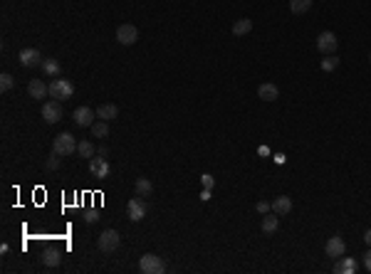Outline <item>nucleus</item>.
Masks as SVG:
<instances>
[{"label": "nucleus", "instance_id": "f3484780", "mask_svg": "<svg viewBox=\"0 0 371 274\" xmlns=\"http://www.w3.org/2000/svg\"><path fill=\"white\" fill-rule=\"evenodd\" d=\"M134 193L139 195V198H151L154 195V183L149 178H136L134 183Z\"/></svg>", "mask_w": 371, "mask_h": 274}, {"label": "nucleus", "instance_id": "c756f323", "mask_svg": "<svg viewBox=\"0 0 371 274\" xmlns=\"http://www.w3.org/2000/svg\"><path fill=\"white\" fill-rule=\"evenodd\" d=\"M200 183H203V188H208V191L215 185V180H213V176H211V173H203V176H200Z\"/></svg>", "mask_w": 371, "mask_h": 274}, {"label": "nucleus", "instance_id": "20e7f679", "mask_svg": "<svg viewBox=\"0 0 371 274\" xmlns=\"http://www.w3.org/2000/svg\"><path fill=\"white\" fill-rule=\"evenodd\" d=\"M139 272L143 274H163L166 272V262L161 260L158 255H143L139 260Z\"/></svg>", "mask_w": 371, "mask_h": 274}, {"label": "nucleus", "instance_id": "1a4fd4ad", "mask_svg": "<svg viewBox=\"0 0 371 274\" xmlns=\"http://www.w3.org/2000/svg\"><path fill=\"white\" fill-rule=\"evenodd\" d=\"M89 171H92L94 178H99V180H107L112 176V165L107 163V158H101V156H97V158L89 161Z\"/></svg>", "mask_w": 371, "mask_h": 274}, {"label": "nucleus", "instance_id": "a211bd4d", "mask_svg": "<svg viewBox=\"0 0 371 274\" xmlns=\"http://www.w3.org/2000/svg\"><path fill=\"white\" fill-rule=\"evenodd\" d=\"M277 230H280V215L275 218L272 213H267V215L262 218V233H265V235H275Z\"/></svg>", "mask_w": 371, "mask_h": 274}, {"label": "nucleus", "instance_id": "393cba45", "mask_svg": "<svg viewBox=\"0 0 371 274\" xmlns=\"http://www.w3.org/2000/svg\"><path fill=\"white\" fill-rule=\"evenodd\" d=\"M43 262L47 267H59V262H62V255H59L57 249H47L43 255Z\"/></svg>", "mask_w": 371, "mask_h": 274}, {"label": "nucleus", "instance_id": "9d476101", "mask_svg": "<svg viewBox=\"0 0 371 274\" xmlns=\"http://www.w3.org/2000/svg\"><path fill=\"white\" fill-rule=\"evenodd\" d=\"M43 119H45L47 123L62 121V104H59L57 99H52V101H45V104H43Z\"/></svg>", "mask_w": 371, "mask_h": 274}, {"label": "nucleus", "instance_id": "ddd939ff", "mask_svg": "<svg viewBox=\"0 0 371 274\" xmlns=\"http://www.w3.org/2000/svg\"><path fill=\"white\" fill-rule=\"evenodd\" d=\"M272 213L275 215H290L292 213V198H287V195H277V198H272Z\"/></svg>", "mask_w": 371, "mask_h": 274}, {"label": "nucleus", "instance_id": "6ab92c4d", "mask_svg": "<svg viewBox=\"0 0 371 274\" xmlns=\"http://www.w3.org/2000/svg\"><path fill=\"white\" fill-rule=\"evenodd\" d=\"M248 32H253V20L240 17V20L233 23V35H235V37H243V35H248Z\"/></svg>", "mask_w": 371, "mask_h": 274}, {"label": "nucleus", "instance_id": "6e6552de", "mask_svg": "<svg viewBox=\"0 0 371 274\" xmlns=\"http://www.w3.org/2000/svg\"><path fill=\"white\" fill-rule=\"evenodd\" d=\"M324 252H327V257H332V260H342L344 252H346V242H344L342 235L329 237L327 245H324Z\"/></svg>", "mask_w": 371, "mask_h": 274}, {"label": "nucleus", "instance_id": "72a5a7b5", "mask_svg": "<svg viewBox=\"0 0 371 274\" xmlns=\"http://www.w3.org/2000/svg\"><path fill=\"white\" fill-rule=\"evenodd\" d=\"M211 198V191L208 188H203V193H200V200H208Z\"/></svg>", "mask_w": 371, "mask_h": 274}, {"label": "nucleus", "instance_id": "473e14b6", "mask_svg": "<svg viewBox=\"0 0 371 274\" xmlns=\"http://www.w3.org/2000/svg\"><path fill=\"white\" fill-rule=\"evenodd\" d=\"M97 156H101V158H107V156H109V149H107V146H101V149H97Z\"/></svg>", "mask_w": 371, "mask_h": 274}, {"label": "nucleus", "instance_id": "9b49d317", "mask_svg": "<svg viewBox=\"0 0 371 274\" xmlns=\"http://www.w3.org/2000/svg\"><path fill=\"white\" fill-rule=\"evenodd\" d=\"M94 116H97V111L89 109V107H79V109H74V114H72L74 123H77V126H82V129H92Z\"/></svg>", "mask_w": 371, "mask_h": 274}, {"label": "nucleus", "instance_id": "f257e3e1", "mask_svg": "<svg viewBox=\"0 0 371 274\" xmlns=\"http://www.w3.org/2000/svg\"><path fill=\"white\" fill-rule=\"evenodd\" d=\"M77 146H79V141H74L72 134L62 131V134L55 136V141H52V153H57L59 158H65V156H72V153L77 151Z\"/></svg>", "mask_w": 371, "mask_h": 274}, {"label": "nucleus", "instance_id": "c9c22d12", "mask_svg": "<svg viewBox=\"0 0 371 274\" xmlns=\"http://www.w3.org/2000/svg\"><path fill=\"white\" fill-rule=\"evenodd\" d=\"M364 242L371 247V230H366V233H364Z\"/></svg>", "mask_w": 371, "mask_h": 274}, {"label": "nucleus", "instance_id": "bb28decb", "mask_svg": "<svg viewBox=\"0 0 371 274\" xmlns=\"http://www.w3.org/2000/svg\"><path fill=\"white\" fill-rule=\"evenodd\" d=\"M337 67H339V57L337 55H324V59H322V69H324V72H334Z\"/></svg>", "mask_w": 371, "mask_h": 274}, {"label": "nucleus", "instance_id": "e433bc0d", "mask_svg": "<svg viewBox=\"0 0 371 274\" xmlns=\"http://www.w3.org/2000/svg\"><path fill=\"white\" fill-rule=\"evenodd\" d=\"M369 62H371V52H369Z\"/></svg>", "mask_w": 371, "mask_h": 274}, {"label": "nucleus", "instance_id": "5701e85b", "mask_svg": "<svg viewBox=\"0 0 371 274\" xmlns=\"http://www.w3.org/2000/svg\"><path fill=\"white\" fill-rule=\"evenodd\" d=\"M92 136L94 138H107L109 136V121H94L92 123Z\"/></svg>", "mask_w": 371, "mask_h": 274}, {"label": "nucleus", "instance_id": "f8f14e48", "mask_svg": "<svg viewBox=\"0 0 371 274\" xmlns=\"http://www.w3.org/2000/svg\"><path fill=\"white\" fill-rule=\"evenodd\" d=\"M20 65L23 67H37V65H43V55H40V50H35V47H25V50H20Z\"/></svg>", "mask_w": 371, "mask_h": 274}, {"label": "nucleus", "instance_id": "aec40b11", "mask_svg": "<svg viewBox=\"0 0 371 274\" xmlns=\"http://www.w3.org/2000/svg\"><path fill=\"white\" fill-rule=\"evenodd\" d=\"M359 269L357 260H352V257H344L339 264H334V272L337 274H354Z\"/></svg>", "mask_w": 371, "mask_h": 274}, {"label": "nucleus", "instance_id": "4be33fe9", "mask_svg": "<svg viewBox=\"0 0 371 274\" xmlns=\"http://www.w3.org/2000/svg\"><path fill=\"white\" fill-rule=\"evenodd\" d=\"M40 67H43V72L45 74H47V77H57L59 74V62L57 59H55V57H50V59H43V65H40Z\"/></svg>", "mask_w": 371, "mask_h": 274}, {"label": "nucleus", "instance_id": "0eeeda50", "mask_svg": "<svg viewBox=\"0 0 371 274\" xmlns=\"http://www.w3.org/2000/svg\"><path fill=\"white\" fill-rule=\"evenodd\" d=\"M136 40H139V30L134 28V25L124 23V25H119V28H116V42H119V45L131 47V45H136Z\"/></svg>", "mask_w": 371, "mask_h": 274}, {"label": "nucleus", "instance_id": "4468645a", "mask_svg": "<svg viewBox=\"0 0 371 274\" xmlns=\"http://www.w3.org/2000/svg\"><path fill=\"white\" fill-rule=\"evenodd\" d=\"M257 96H260L262 101H275V99H280V89H277V84L265 82L257 87Z\"/></svg>", "mask_w": 371, "mask_h": 274}, {"label": "nucleus", "instance_id": "f704fd0d", "mask_svg": "<svg viewBox=\"0 0 371 274\" xmlns=\"http://www.w3.org/2000/svg\"><path fill=\"white\" fill-rule=\"evenodd\" d=\"M275 161H277V163H285V153H275Z\"/></svg>", "mask_w": 371, "mask_h": 274}, {"label": "nucleus", "instance_id": "a878e982", "mask_svg": "<svg viewBox=\"0 0 371 274\" xmlns=\"http://www.w3.org/2000/svg\"><path fill=\"white\" fill-rule=\"evenodd\" d=\"M13 87H15V79H13V74H8V72H3V74H0V92H3V94H8V92H10Z\"/></svg>", "mask_w": 371, "mask_h": 274}, {"label": "nucleus", "instance_id": "f03ea898", "mask_svg": "<svg viewBox=\"0 0 371 274\" xmlns=\"http://www.w3.org/2000/svg\"><path fill=\"white\" fill-rule=\"evenodd\" d=\"M121 245V235L116 233V230H104V233L97 237V249H99L101 255H114L116 249Z\"/></svg>", "mask_w": 371, "mask_h": 274}, {"label": "nucleus", "instance_id": "2f4dec72", "mask_svg": "<svg viewBox=\"0 0 371 274\" xmlns=\"http://www.w3.org/2000/svg\"><path fill=\"white\" fill-rule=\"evenodd\" d=\"M364 267H366V272H371V247L364 252Z\"/></svg>", "mask_w": 371, "mask_h": 274}, {"label": "nucleus", "instance_id": "39448f33", "mask_svg": "<svg viewBox=\"0 0 371 274\" xmlns=\"http://www.w3.org/2000/svg\"><path fill=\"white\" fill-rule=\"evenodd\" d=\"M337 47H339V40H337V35H334L332 30L319 32V37H317V50H319L322 55H334Z\"/></svg>", "mask_w": 371, "mask_h": 274}, {"label": "nucleus", "instance_id": "412c9836", "mask_svg": "<svg viewBox=\"0 0 371 274\" xmlns=\"http://www.w3.org/2000/svg\"><path fill=\"white\" fill-rule=\"evenodd\" d=\"M290 10L292 15H304L312 10V0H290Z\"/></svg>", "mask_w": 371, "mask_h": 274}, {"label": "nucleus", "instance_id": "7ed1b4c3", "mask_svg": "<svg viewBox=\"0 0 371 274\" xmlns=\"http://www.w3.org/2000/svg\"><path fill=\"white\" fill-rule=\"evenodd\" d=\"M50 96L57 99V101H67L74 96V84L70 79H52L50 84Z\"/></svg>", "mask_w": 371, "mask_h": 274}, {"label": "nucleus", "instance_id": "7c9ffc66", "mask_svg": "<svg viewBox=\"0 0 371 274\" xmlns=\"http://www.w3.org/2000/svg\"><path fill=\"white\" fill-rule=\"evenodd\" d=\"M97 220H99V213H97V210H92V213H87L85 215V222H89V225L97 222Z\"/></svg>", "mask_w": 371, "mask_h": 274}, {"label": "nucleus", "instance_id": "c85d7f7f", "mask_svg": "<svg viewBox=\"0 0 371 274\" xmlns=\"http://www.w3.org/2000/svg\"><path fill=\"white\" fill-rule=\"evenodd\" d=\"M45 165H47V171H57V168H59V156H57V153H52V156L47 158V163H45Z\"/></svg>", "mask_w": 371, "mask_h": 274}, {"label": "nucleus", "instance_id": "dca6fc26", "mask_svg": "<svg viewBox=\"0 0 371 274\" xmlns=\"http://www.w3.org/2000/svg\"><path fill=\"white\" fill-rule=\"evenodd\" d=\"M116 116H119V107L116 104H101V107H97V119H101V121H114Z\"/></svg>", "mask_w": 371, "mask_h": 274}, {"label": "nucleus", "instance_id": "423d86ee", "mask_svg": "<svg viewBox=\"0 0 371 274\" xmlns=\"http://www.w3.org/2000/svg\"><path fill=\"white\" fill-rule=\"evenodd\" d=\"M146 213H149V205H146V200L143 198H131L127 203V215L129 220H134V222H141L143 218H146Z\"/></svg>", "mask_w": 371, "mask_h": 274}, {"label": "nucleus", "instance_id": "2eb2a0df", "mask_svg": "<svg viewBox=\"0 0 371 274\" xmlns=\"http://www.w3.org/2000/svg\"><path fill=\"white\" fill-rule=\"evenodd\" d=\"M28 92L32 99H45V96L50 94V87H47L43 79H32V82L28 84Z\"/></svg>", "mask_w": 371, "mask_h": 274}, {"label": "nucleus", "instance_id": "b1692460", "mask_svg": "<svg viewBox=\"0 0 371 274\" xmlns=\"http://www.w3.org/2000/svg\"><path fill=\"white\" fill-rule=\"evenodd\" d=\"M77 153L82 156V158H87V161H92L94 158V143L92 141H79V146H77Z\"/></svg>", "mask_w": 371, "mask_h": 274}, {"label": "nucleus", "instance_id": "cd10ccee", "mask_svg": "<svg viewBox=\"0 0 371 274\" xmlns=\"http://www.w3.org/2000/svg\"><path fill=\"white\" fill-rule=\"evenodd\" d=\"M255 210L260 213V215H267V213H272V203L270 200H260V203L255 205Z\"/></svg>", "mask_w": 371, "mask_h": 274}]
</instances>
